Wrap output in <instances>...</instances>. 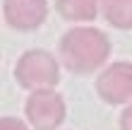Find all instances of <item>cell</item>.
Listing matches in <instances>:
<instances>
[{"label": "cell", "mask_w": 132, "mask_h": 130, "mask_svg": "<svg viewBox=\"0 0 132 130\" xmlns=\"http://www.w3.org/2000/svg\"><path fill=\"white\" fill-rule=\"evenodd\" d=\"M120 128H122V130H132V104L122 111V116H120Z\"/></svg>", "instance_id": "9c48e42d"}, {"label": "cell", "mask_w": 132, "mask_h": 130, "mask_svg": "<svg viewBox=\"0 0 132 130\" xmlns=\"http://www.w3.org/2000/svg\"><path fill=\"white\" fill-rule=\"evenodd\" d=\"M103 17L118 29H132V0H103Z\"/></svg>", "instance_id": "52a82bcc"}, {"label": "cell", "mask_w": 132, "mask_h": 130, "mask_svg": "<svg viewBox=\"0 0 132 130\" xmlns=\"http://www.w3.org/2000/svg\"><path fill=\"white\" fill-rule=\"evenodd\" d=\"M27 118L36 130H55L65 120V101L53 89H36L27 99Z\"/></svg>", "instance_id": "3957f363"}, {"label": "cell", "mask_w": 132, "mask_h": 130, "mask_svg": "<svg viewBox=\"0 0 132 130\" xmlns=\"http://www.w3.org/2000/svg\"><path fill=\"white\" fill-rule=\"evenodd\" d=\"M46 0H5V19L19 32H34L46 22Z\"/></svg>", "instance_id": "5b68a950"}, {"label": "cell", "mask_w": 132, "mask_h": 130, "mask_svg": "<svg viewBox=\"0 0 132 130\" xmlns=\"http://www.w3.org/2000/svg\"><path fill=\"white\" fill-rule=\"evenodd\" d=\"M14 77L24 89H53L60 80L58 63L51 53L46 51H29L17 60Z\"/></svg>", "instance_id": "7a4b0ae2"}, {"label": "cell", "mask_w": 132, "mask_h": 130, "mask_svg": "<svg viewBox=\"0 0 132 130\" xmlns=\"http://www.w3.org/2000/svg\"><path fill=\"white\" fill-rule=\"evenodd\" d=\"M98 96L108 104H125L132 99V65L113 63L96 80Z\"/></svg>", "instance_id": "277c9868"}, {"label": "cell", "mask_w": 132, "mask_h": 130, "mask_svg": "<svg viewBox=\"0 0 132 130\" xmlns=\"http://www.w3.org/2000/svg\"><path fill=\"white\" fill-rule=\"evenodd\" d=\"M0 130H27V125L17 118H0Z\"/></svg>", "instance_id": "ba28073f"}, {"label": "cell", "mask_w": 132, "mask_h": 130, "mask_svg": "<svg viewBox=\"0 0 132 130\" xmlns=\"http://www.w3.org/2000/svg\"><path fill=\"white\" fill-rule=\"evenodd\" d=\"M111 53V41L103 32L91 27H77L60 39V58L67 70L87 75L98 70Z\"/></svg>", "instance_id": "6da1fadb"}, {"label": "cell", "mask_w": 132, "mask_h": 130, "mask_svg": "<svg viewBox=\"0 0 132 130\" xmlns=\"http://www.w3.org/2000/svg\"><path fill=\"white\" fill-rule=\"evenodd\" d=\"M58 12L72 22H89L98 12V0H55Z\"/></svg>", "instance_id": "8992f818"}]
</instances>
